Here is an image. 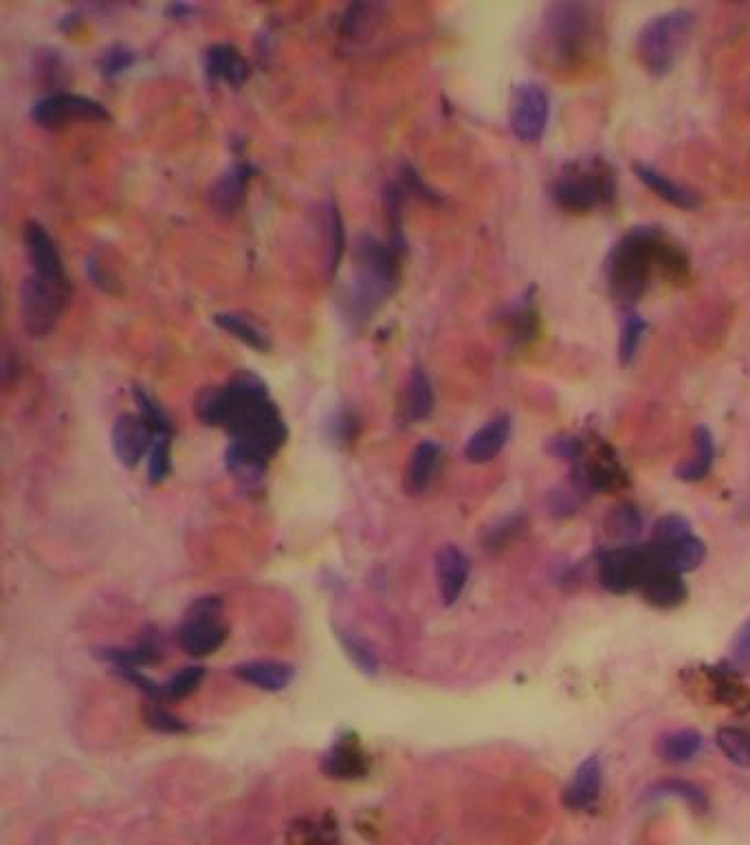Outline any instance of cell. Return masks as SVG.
Here are the masks:
<instances>
[{
  "label": "cell",
  "mask_w": 750,
  "mask_h": 845,
  "mask_svg": "<svg viewBox=\"0 0 750 845\" xmlns=\"http://www.w3.org/2000/svg\"><path fill=\"white\" fill-rule=\"evenodd\" d=\"M196 414L205 426L225 428L232 434L225 454L228 472L245 485L260 482L286 441V426L275 401L251 372L236 375L225 385L205 388L198 394Z\"/></svg>",
  "instance_id": "6da1fadb"
},
{
  "label": "cell",
  "mask_w": 750,
  "mask_h": 845,
  "mask_svg": "<svg viewBox=\"0 0 750 845\" xmlns=\"http://www.w3.org/2000/svg\"><path fill=\"white\" fill-rule=\"evenodd\" d=\"M689 260L680 245L672 243L656 228H638L629 232L607 258V289L620 304L638 302L650 289L656 273L678 282L687 278Z\"/></svg>",
  "instance_id": "7a4b0ae2"
},
{
  "label": "cell",
  "mask_w": 750,
  "mask_h": 845,
  "mask_svg": "<svg viewBox=\"0 0 750 845\" xmlns=\"http://www.w3.org/2000/svg\"><path fill=\"white\" fill-rule=\"evenodd\" d=\"M401 254L394 243L361 236L355 247V273L342 295V310L353 324L372 320V315L392 297L401 280Z\"/></svg>",
  "instance_id": "3957f363"
},
{
  "label": "cell",
  "mask_w": 750,
  "mask_h": 845,
  "mask_svg": "<svg viewBox=\"0 0 750 845\" xmlns=\"http://www.w3.org/2000/svg\"><path fill=\"white\" fill-rule=\"evenodd\" d=\"M546 56L564 71L586 66L599 53L603 29L597 8L586 3H555L544 16Z\"/></svg>",
  "instance_id": "277c9868"
},
{
  "label": "cell",
  "mask_w": 750,
  "mask_h": 845,
  "mask_svg": "<svg viewBox=\"0 0 750 845\" xmlns=\"http://www.w3.org/2000/svg\"><path fill=\"white\" fill-rule=\"evenodd\" d=\"M693 27L696 16L689 10H672L652 19L636 40L640 64L656 77L667 75L689 45Z\"/></svg>",
  "instance_id": "5b68a950"
},
{
  "label": "cell",
  "mask_w": 750,
  "mask_h": 845,
  "mask_svg": "<svg viewBox=\"0 0 750 845\" xmlns=\"http://www.w3.org/2000/svg\"><path fill=\"white\" fill-rule=\"evenodd\" d=\"M614 192V174L601 159H579L564 166L553 187L560 207L577 215L610 205Z\"/></svg>",
  "instance_id": "8992f818"
},
{
  "label": "cell",
  "mask_w": 750,
  "mask_h": 845,
  "mask_svg": "<svg viewBox=\"0 0 750 845\" xmlns=\"http://www.w3.org/2000/svg\"><path fill=\"white\" fill-rule=\"evenodd\" d=\"M71 286L69 282H56L29 273L21 284V313L29 338H49L66 308Z\"/></svg>",
  "instance_id": "52a82bcc"
},
{
  "label": "cell",
  "mask_w": 750,
  "mask_h": 845,
  "mask_svg": "<svg viewBox=\"0 0 750 845\" xmlns=\"http://www.w3.org/2000/svg\"><path fill=\"white\" fill-rule=\"evenodd\" d=\"M176 639L183 652L196 659L219 652L228 639V625L223 623V599H196L179 625Z\"/></svg>",
  "instance_id": "ba28073f"
},
{
  "label": "cell",
  "mask_w": 750,
  "mask_h": 845,
  "mask_svg": "<svg viewBox=\"0 0 750 845\" xmlns=\"http://www.w3.org/2000/svg\"><path fill=\"white\" fill-rule=\"evenodd\" d=\"M551 118V97L538 82H521L513 88L508 122L521 144L542 142Z\"/></svg>",
  "instance_id": "9c48e42d"
},
{
  "label": "cell",
  "mask_w": 750,
  "mask_h": 845,
  "mask_svg": "<svg viewBox=\"0 0 750 845\" xmlns=\"http://www.w3.org/2000/svg\"><path fill=\"white\" fill-rule=\"evenodd\" d=\"M32 118L40 128L60 131L69 122H77V120L109 122L111 113L106 111V106L99 103L97 99L75 95V93L53 90L34 103Z\"/></svg>",
  "instance_id": "30bf717a"
},
{
  "label": "cell",
  "mask_w": 750,
  "mask_h": 845,
  "mask_svg": "<svg viewBox=\"0 0 750 845\" xmlns=\"http://www.w3.org/2000/svg\"><path fill=\"white\" fill-rule=\"evenodd\" d=\"M654 560L650 547H618L601 558V581L612 592H627L646 581Z\"/></svg>",
  "instance_id": "8fae6325"
},
{
  "label": "cell",
  "mask_w": 750,
  "mask_h": 845,
  "mask_svg": "<svg viewBox=\"0 0 750 845\" xmlns=\"http://www.w3.org/2000/svg\"><path fill=\"white\" fill-rule=\"evenodd\" d=\"M161 434L150 426L142 414H122L113 428V450L118 461L135 469L146 456H150Z\"/></svg>",
  "instance_id": "7c38bea8"
},
{
  "label": "cell",
  "mask_w": 750,
  "mask_h": 845,
  "mask_svg": "<svg viewBox=\"0 0 750 845\" xmlns=\"http://www.w3.org/2000/svg\"><path fill=\"white\" fill-rule=\"evenodd\" d=\"M23 241H25V252H27L29 265L34 269L32 273L47 278V280H56V282H69L60 249H58L56 241L51 238V234L38 221H29L25 225Z\"/></svg>",
  "instance_id": "4fadbf2b"
},
{
  "label": "cell",
  "mask_w": 750,
  "mask_h": 845,
  "mask_svg": "<svg viewBox=\"0 0 750 845\" xmlns=\"http://www.w3.org/2000/svg\"><path fill=\"white\" fill-rule=\"evenodd\" d=\"M471 573V560L467 553L454 544H445L437 553V579H439V590L441 599L445 605H454L469 581Z\"/></svg>",
  "instance_id": "5bb4252c"
},
{
  "label": "cell",
  "mask_w": 750,
  "mask_h": 845,
  "mask_svg": "<svg viewBox=\"0 0 750 845\" xmlns=\"http://www.w3.org/2000/svg\"><path fill=\"white\" fill-rule=\"evenodd\" d=\"M434 405H437V396H434L432 379L425 372V368L418 366L409 372V379L403 390V399L398 405L401 426H414V422L427 420L432 416Z\"/></svg>",
  "instance_id": "9a60e30c"
},
{
  "label": "cell",
  "mask_w": 750,
  "mask_h": 845,
  "mask_svg": "<svg viewBox=\"0 0 750 845\" xmlns=\"http://www.w3.org/2000/svg\"><path fill=\"white\" fill-rule=\"evenodd\" d=\"M650 553H652L654 566L683 575V573L696 571L704 562L706 547L700 538L689 534V536L672 540V542H661V544L652 542Z\"/></svg>",
  "instance_id": "2e32d148"
},
{
  "label": "cell",
  "mask_w": 750,
  "mask_h": 845,
  "mask_svg": "<svg viewBox=\"0 0 750 845\" xmlns=\"http://www.w3.org/2000/svg\"><path fill=\"white\" fill-rule=\"evenodd\" d=\"M511 437V418L506 414H500L491 418L489 422L467 441L465 458L474 465L491 463L508 443Z\"/></svg>",
  "instance_id": "e0dca14e"
},
{
  "label": "cell",
  "mask_w": 750,
  "mask_h": 845,
  "mask_svg": "<svg viewBox=\"0 0 750 845\" xmlns=\"http://www.w3.org/2000/svg\"><path fill=\"white\" fill-rule=\"evenodd\" d=\"M205 71L213 82L241 88L249 79V62L232 45H213L205 53Z\"/></svg>",
  "instance_id": "ac0fdd59"
},
{
  "label": "cell",
  "mask_w": 750,
  "mask_h": 845,
  "mask_svg": "<svg viewBox=\"0 0 750 845\" xmlns=\"http://www.w3.org/2000/svg\"><path fill=\"white\" fill-rule=\"evenodd\" d=\"M254 172L256 170L251 163H236L234 168H230L209 189V200L213 209L221 211V215H234L245 200V189Z\"/></svg>",
  "instance_id": "d6986e66"
},
{
  "label": "cell",
  "mask_w": 750,
  "mask_h": 845,
  "mask_svg": "<svg viewBox=\"0 0 750 845\" xmlns=\"http://www.w3.org/2000/svg\"><path fill=\"white\" fill-rule=\"evenodd\" d=\"M601 784H603V769L599 758L583 760L564 793V804L570 810L592 808L601 795Z\"/></svg>",
  "instance_id": "ffe728a7"
},
{
  "label": "cell",
  "mask_w": 750,
  "mask_h": 845,
  "mask_svg": "<svg viewBox=\"0 0 750 845\" xmlns=\"http://www.w3.org/2000/svg\"><path fill=\"white\" fill-rule=\"evenodd\" d=\"M234 676L262 691H282L293 683L295 670L280 661H249L236 665Z\"/></svg>",
  "instance_id": "44dd1931"
},
{
  "label": "cell",
  "mask_w": 750,
  "mask_h": 845,
  "mask_svg": "<svg viewBox=\"0 0 750 845\" xmlns=\"http://www.w3.org/2000/svg\"><path fill=\"white\" fill-rule=\"evenodd\" d=\"M324 771L337 780H355L366 775L368 758L353 735L342 737L340 743L327 754Z\"/></svg>",
  "instance_id": "7402d4cb"
},
{
  "label": "cell",
  "mask_w": 750,
  "mask_h": 845,
  "mask_svg": "<svg viewBox=\"0 0 750 845\" xmlns=\"http://www.w3.org/2000/svg\"><path fill=\"white\" fill-rule=\"evenodd\" d=\"M441 458H443V450L437 443L422 441L420 445H416V450L411 452V461L405 478V487L411 495H418L430 489V485L439 474Z\"/></svg>",
  "instance_id": "603a6c76"
},
{
  "label": "cell",
  "mask_w": 750,
  "mask_h": 845,
  "mask_svg": "<svg viewBox=\"0 0 750 845\" xmlns=\"http://www.w3.org/2000/svg\"><path fill=\"white\" fill-rule=\"evenodd\" d=\"M640 588H642V595H646V599L659 608H674V605L683 603L687 597V588L680 579V573L659 568V566H654L650 571V575L646 577V581L640 584Z\"/></svg>",
  "instance_id": "cb8c5ba5"
},
{
  "label": "cell",
  "mask_w": 750,
  "mask_h": 845,
  "mask_svg": "<svg viewBox=\"0 0 750 845\" xmlns=\"http://www.w3.org/2000/svg\"><path fill=\"white\" fill-rule=\"evenodd\" d=\"M634 172H636V176H638L642 183H646L652 192H656L663 200H667V203L674 205V207H680V209H696V207L700 205L698 196H696L689 187H685V185L672 181L667 174L654 170L652 166L636 163V166H634Z\"/></svg>",
  "instance_id": "d4e9b609"
},
{
  "label": "cell",
  "mask_w": 750,
  "mask_h": 845,
  "mask_svg": "<svg viewBox=\"0 0 750 845\" xmlns=\"http://www.w3.org/2000/svg\"><path fill=\"white\" fill-rule=\"evenodd\" d=\"M583 472H586L588 485H592L599 491H614V489H620L627 482V476H625L623 467L618 465V461L612 454V450L605 448V445H601L592 454V458L586 463Z\"/></svg>",
  "instance_id": "484cf974"
},
{
  "label": "cell",
  "mask_w": 750,
  "mask_h": 845,
  "mask_svg": "<svg viewBox=\"0 0 750 845\" xmlns=\"http://www.w3.org/2000/svg\"><path fill=\"white\" fill-rule=\"evenodd\" d=\"M103 661L115 665V670H139L163 659V648L157 637H146L135 648H109L99 654Z\"/></svg>",
  "instance_id": "4316f807"
},
{
  "label": "cell",
  "mask_w": 750,
  "mask_h": 845,
  "mask_svg": "<svg viewBox=\"0 0 750 845\" xmlns=\"http://www.w3.org/2000/svg\"><path fill=\"white\" fill-rule=\"evenodd\" d=\"M324 228H327V269H329V278H333L346 252L344 219L335 200H329L324 207Z\"/></svg>",
  "instance_id": "83f0119b"
},
{
  "label": "cell",
  "mask_w": 750,
  "mask_h": 845,
  "mask_svg": "<svg viewBox=\"0 0 750 845\" xmlns=\"http://www.w3.org/2000/svg\"><path fill=\"white\" fill-rule=\"evenodd\" d=\"M213 322H217L225 333H230L232 338H236L238 342L247 344L258 353H267L271 348L269 338L249 320V317L241 313H217L213 315Z\"/></svg>",
  "instance_id": "f1b7e54d"
},
{
  "label": "cell",
  "mask_w": 750,
  "mask_h": 845,
  "mask_svg": "<svg viewBox=\"0 0 750 845\" xmlns=\"http://www.w3.org/2000/svg\"><path fill=\"white\" fill-rule=\"evenodd\" d=\"M704 745V739L698 731L693 728H680V731H672V733H665L661 737L659 743V751L661 756L667 760V762H687L691 758H696L700 754Z\"/></svg>",
  "instance_id": "f546056e"
},
{
  "label": "cell",
  "mask_w": 750,
  "mask_h": 845,
  "mask_svg": "<svg viewBox=\"0 0 750 845\" xmlns=\"http://www.w3.org/2000/svg\"><path fill=\"white\" fill-rule=\"evenodd\" d=\"M693 443H696V456L691 461H687L685 465H680L676 472L678 478L687 480V482H696V480L706 478V474L711 472V465H713V456H715L713 437L704 426L696 428Z\"/></svg>",
  "instance_id": "4dcf8cb0"
},
{
  "label": "cell",
  "mask_w": 750,
  "mask_h": 845,
  "mask_svg": "<svg viewBox=\"0 0 750 845\" xmlns=\"http://www.w3.org/2000/svg\"><path fill=\"white\" fill-rule=\"evenodd\" d=\"M715 739H717L720 751L735 767H741V769L750 767V733H746L743 728H737V726H722V728H717Z\"/></svg>",
  "instance_id": "1f68e13d"
},
{
  "label": "cell",
  "mask_w": 750,
  "mask_h": 845,
  "mask_svg": "<svg viewBox=\"0 0 750 845\" xmlns=\"http://www.w3.org/2000/svg\"><path fill=\"white\" fill-rule=\"evenodd\" d=\"M648 331V322L634 310H627L623 315V327H620V342H618V353H620V364H631L638 346L642 342V335Z\"/></svg>",
  "instance_id": "d6a6232c"
},
{
  "label": "cell",
  "mask_w": 750,
  "mask_h": 845,
  "mask_svg": "<svg viewBox=\"0 0 750 845\" xmlns=\"http://www.w3.org/2000/svg\"><path fill=\"white\" fill-rule=\"evenodd\" d=\"M205 676V668L194 665V668H183L174 676H170L165 683H161V700H181L189 694H194Z\"/></svg>",
  "instance_id": "836d02e7"
},
{
  "label": "cell",
  "mask_w": 750,
  "mask_h": 845,
  "mask_svg": "<svg viewBox=\"0 0 750 845\" xmlns=\"http://www.w3.org/2000/svg\"><path fill=\"white\" fill-rule=\"evenodd\" d=\"M379 5H351L342 21V38L361 40L377 21Z\"/></svg>",
  "instance_id": "e575fe53"
},
{
  "label": "cell",
  "mask_w": 750,
  "mask_h": 845,
  "mask_svg": "<svg viewBox=\"0 0 750 845\" xmlns=\"http://www.w3.org/2000/svg\"><path fill=\"white\" fill-rule=\"evenodd\" d=\"M607 528L605 531L618 540H631L640 534V526H642V519L638 515V511L631 506V504H620L616 506L610 517H607Z\"/></svg>",
  "instance_id": "d590c367"
},
{
  "label": "cell",
  "mask_w": 750,
  "mask_h": 845,
  "mask_svg": "<svg viewBox=\"0 0 750 845\" xmlns=\"http://www.w3.org/2000/svg\"><path fill=\"white\" fill-rule=\"evenodd\" d=\"M133 396H135V403L139 405V414L150 422V426L159 434H172V420H170V416L165 414V409L159 405V401L146 388L137 385L133 390Z\"/></svg>",
  "instance_id": "8d00e7d4"
},
{
  "label": "cell",
  "mask_w": 750,
  "mask_h": 845,
  "mask_svg": "<svg viewBox=\"0 0 750 845\" xmlns=\"http://www.w3.org/2000/svg\"><path fill=\"white\" fill-rule=\"evenodd\" d=\"M342 639V646L346 650V654L351 657V661L368 676H374L379 672V659L374 654V650L359 637H355V634L351 632H342L340 634Z\"/></svg>",
  "instance_id": "74e56055"
},
{
  "label": "cell",
  "mask_w": 750,
  "mask_h": 845,
  "mask_svg": "<svg viewBox=\"0 0 750 845\" xmlns=\"http://www.w3.org/2000/svg\"><path fill=\"white\" fill-rule=\"evenodd\" d=\"M172 469V434H161L148 456V480L161 485Z\"/></svg>",
  "instance_id": "f35d334b"
},
{
  "label": "cell",
  "mask_w": 750,
  "mask_h": 845,
  "mask_svg": "<svg viewBox=\"0 0 750 845\" xmlns=\"http://www.w3.org/2000/svg\"><path fill=\"white\" fill-rule=\"evenodd\" d=\"M135 64V51L126 45H113L99 56V71L103 77H118Z\"/></svg>",
  "instance_id": "ab89813d"
},
{
  "label": "cell",
  "mask_w": 750,
  "mask_h": 845,
  "mask_svg": "<svg viewBox=\"0 0 750 845\" xmlns=\"http://www.w3.org/2000/svg\"><path fill=\"white\" fill-rule=\"evenodd\" d=\"M730 668L737 672H750V619L735 634L730 648Z\"/></svg>",
  "instance_id": "60d3db41"
},
{
  "label": "cell",
  "mask_w": 750,
  "mask_h": 845,
  "mask_svg": "<svg viewBox=\"0 0 750 845\" xmlns=\"http://www.w3.org/2000/svg\"><path fill=\"white\" fill-rule=\"evenodd\" d=\"M691 534V526L683 515H667L656 522L654 528V542H672L678 538H685Z\"/></svg>",
  "instance_id": "b9f144b4"
},
{
  "label": "cell",
  "mask_w": 750,
  "mask_h": 845,
  "mask_svg": "<svg viewBox=\"0 0 750 845\" xmlns=\"http://www.w3.org/2000/svg\"><path fill=\"white\" fill-rule=\"evenodd\" d=\"M161 705H163V702H155V705L148 709V713H146L148 724H150L155 731H161V733H183V731H187V724H185L181 718H176L174 713H170L168 709H163Z\"/></svg>",
  "instance_id": "7bdbcfd3"
},
{
  "label": "cell",
  "mask_w": 750,
  "mask_h": 845,
  "mask_svg": "<svg viewBox=\"0 0 750 845\" xmlns=\"http://www.w3.org/2000/svg\"><path fill=\"white\" fill-rule=\"evenodd\" d=\"M656 795H676V797H683L687 799L689 804H693L696 808L698 806H706V799H704V793L689 784V782H683V780H667L663 784L656 786Z\"/></svg>",
  "instance_id": "ee69618b"
},
{
  "label": "cell",
  "mask_w": 750,
  "mask_h": 845,
  "mask_svg": "<svg viewBox=\"0 0 750 845\" xmlns=\"http://www.w3.org/2000/svg\"><path fill=\"white\" fill-rule=\"evenodd\" d=\"M86 273H88V278L93 280V284H95L97 289H101V291H113L115 278L111 275L109 269L103 267V262L99 260L97 254H93V256L86 258Z\"/></svg>",
  "instance_id": "f6af8a7d"
},
{
  "label": "cell",
  "mask_w": 750,
  "mask_h": 845,
  "mask_svg": "<svg viewBox=\"0 0 750 845\" xmlns=\"http://www.w3.org/2000/svg\"><path fill=\"white\" fill-rule=\"evenodd\" d=\"M21 375V359L19 355L5 344L3 346V362H0V377H3V385L10 388Z\"/></svg>",
  "instance_id": "bcb514c9"
},
{
  "label": "cell",
  "mask_w": 750,
  "mask_h": 845,
  "mask_svg": "<svg viewBox=\"0 0 750 845\" xmlns=\"http://www.w3.org/2000/svg\"><path fill=\"white\" fill-rule=\"evenodd\" d=\"M170 12H172L174 16H183V14H192L194 10H192V8H187V5H172V8H170Z\"/></svg>",
  "instance_id": "7dc6e473"
}]
</instances>
